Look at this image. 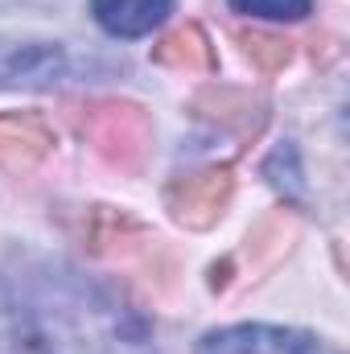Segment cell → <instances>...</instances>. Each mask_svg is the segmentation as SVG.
Returning <instances> with one entry per match:
<instances>
[{"mask_svg": "<svg viewBox=\"0 0 350 354\" xmlns=\"http://www.w3.org/2000/svg\"><path fill=\"white\" fill-rule=\"evenodd\" d=\"M231 12L252 17V21H272V25H293L313 12V0H227Z\"/></svg>", "mask_w": 350, "mask_h": 354, "instance_id": "obj_7", "label": "cell"}, {"mask_svg": "<svg viewBox=\"0 0 350 354\" xmlns=\"http://www.w3.org/2000/svg\"><path fill=\"white\" fill-rule=\"evenodd\" d=\"M0 354H42L29 305L8 276H0Z\"/></svg>", "mask_w": 350, "mask_h": 354, "instance_id": "obj_5", "label": "cell"}, {"mask_svg": "<svg viewBox=\"0 0 350 354\" xmlns=\"http://www.w3.org/2000/svg\"><path fill=\"white\" fill-rule=\"evenodd\" d=\"M50 149V128L37 115H0V165H29Z\"/></svg>", "mask_w": 350, "mask_h": 354, "instance_id": "obj_6", "label": "cell"}, {"mask_svg": "<svg viewBox=\"0 0 350 354\" xmlns=\"http://www.w3.org/2000/svg\"><path fill=\"white\" fill-rule=\"evenodd\" d=\"M177 0H91V17L107 37L136 41L157 33L174 17Z\"/></svg>", "mask_w": 350, "mask_h": 354, "instance_id": "obj_4", "label": "cell"}, {"mask_svg": "<svg viewBox=\"0 0 350 354\" xmlns=\"http://www.w3.org/2000/svg\"><path fill=\"white\" fill-rule=\"evenodd\" d=\"M12 284L29 305L42 354H157L153 326L79 268L46 260Z\"/></svg>", "mask_w": 350, "mask_h": 354, "instance_id": "obj_1", "label": "cell"}, {"mask_svg": "<svg viewBox=\"0 0 350 354\" xmlns=\"http://www.w3.org/2000/svg\"><path fill=\"white\" fill-rule=\"evenodd\" d=\"M194 354H322V342L297 326H268V322H239L219 326L198 338Z\"/></svg>", "mask_w": 350, "mask_h": 354, "instance_id": "obj_2", "label": "cell"}, {"mask_svg": "<svg viewBox=\"0 0 350 354\" xmlns=\"http://www.w3.org/2000/svg\"><path fill=\"white\" fill-rule=\"evenodd\" d=\"M71 58L62 41H37V37H8L0 33V91H42L66 79Z\"/></svg>", "mask_w": 350, "mask_h": 354, "instance_id": "obj_3", "label": "cell"}]
</instances>
